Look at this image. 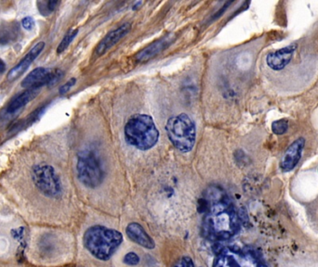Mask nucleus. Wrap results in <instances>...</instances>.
<instances>
[{
  "label": "nucleus",
  "instance_id": "f3484780",
  "mask_svg": "<svg viewBox=\"0 0 318 267\" xmlns=\"http://www.w3.org/2000/svg\"><path fill=\"white\" fill-rule=\"evenodd\" d=\"M288 129H289V121L287 119L277 120L272 123V131L277 136L286 133Z\"/></svg>",
  "mask_w": 318,
  "mask_h": 267
},
{
  "label": "nucleus",
  "instance_id": "a211bd4d",
  "mask_svg": "<svg viewBox=\"0 0 318 267\" xmlns=\"http://www.w3.org/2000/svg\"><path fill=\"white\" fill-rule=\"evenodd\" d=\"M123 261L129 266H135L137 264H139V257L138 254H136L133 251L128 252L126 255L123 258Z\"/></svg>",
  "mask_w": 318,
  "mask_h": 267
},
{
  "label": "nucleus",
  "instance_id": "f8f14e48",
  "mask_svg": "<svg viewBox=\"0 0 318 267\" xmlns=\"http://www.w3.org/2000/svg\"><path fill=\"white\" fill-rule=\"evenodd\" d=\"M175 38L176 37L173 33H168L166 36H163L161 38L156 40L144 50H140L136 55V60L142 62L150 61L151 59L155 58L159 53H161L162 51L166 50L167 47L172 44Z\"/></svg>",
  "mask_w": 318,
  "mask_h": 267
},
{
  "label": "nucleus",
  "instance_id": "6e6552de",
  "mask_svg": "<svg viewBox=\"0 0 318 267\" xmlns=\"http://www.w3.org/2000/svg\"><path fill=\"white\" fill-rule=\"evenodd\" d=\"M61 76L62 72L60 70L52 71L49 68L39 67L33 70L22 80L21 85L23 88H41L47 84H55Z\"/></svg>",
  "mask_w": 318,
  "mask_h": 267
},
{
  "label": "nucleus",
  "instance_id": "1a4fd4ad",
  "mask_svg": "<svg viewBox=\"0 0 318 267\" xmlns=\"http://www.w3.org/2000/svg\"><path fill=\"white\" fill-rule=\"evenodd\" d=\"M130 29H131V24L126 22V23H123L122 25H120L117 29L112 30L111 32L107 33L97 46L95 50V55L99 57V56L105 54L108 50L112 49L115 45H117L124 36H126L130 32Z\"/></svg>",
  "mask_w": 318,
  "mask_h": 267
},
{
  "label": "nucleus",
  "instance_id": "423d86ee",
  "mask_svg": "<svg viewBox=\"0 0 318 267\" xmlns=\"http://www.w3.org/2000/svg\"><path fill=\"white\" fill-rule=\"evenodd\" d=\"M77 172L79 181L90 189L99 187L104 178V172L98 157L90 150H84L78 154Z\"/></svg>",
  "mask_w": 318,
  "mask_h": 267
},
{
  "label": "nucleus",
  "instance_id": "9d476101",
  "mask_svg": "<svg viewBox=\"0 0 318 267\" xmlns=\"http://www.w3.org/2000/svg\"><path fill=\"white\" fill-rule=\"evenodd\" d=\"M304 146H305V139L303 138H300V139H296L295 141L287 149L280 162V167L284 171L289 172L295 168L296 165L301 160Z\"/></svg>",
  "mask_w": 318,
  "mask_h": 267
},
{
  "label": "nucleus",
  "instance_id": "f03ea898",
  "mask_svg": "<svg viewBox=\"0 0 318 267\" xmlns=\"http://www.w3.org/2000/svg\"><path fill=\"white\" fill-rule=\"evenodd\" d=\"M123 235L113 228L93 226L84 233V247L100 261H107L122 244Z\"/></svg>",
  "mask_w": 318,
  "mask_h": 267
},
{
  "label": "nucleus",
  "instance_id": "20e7f679",
  "mask_svg": "<svg viewBox=\"0 0 318 267\" xmlns=\"http://www.w3.org/2000/svg\"><path fill=\"white\" fill-rule=\"evenodd\" d=\"M167 137L171 144L181 152L187 153L193 150L196 139L194 121L185 113L170 117L166 124Z\"/></svg>",
  "mask_w": 318,
  "mask_h": 267
},
{
  "label": "nucleus",
  "instance_id": "f257e3e1",
  "mask_svg": "<svg viewBox=\"0 0 318 267\" xmlns=\"http://www.w3.org/2000/svg\"><path fill=\"white\" fill-rule=\"evenodd\" d=\"M206 206L203 232L213 240L231 239L239 231L237 211L227 194L220 187H210L204 196Z\"/></svg>",
  "mask_w": 318,
  "mask_h": 267
},
{
  "label": "nucleus",
  "instance_id": "2eb2a0df",
  "mask_svg": "<svg viewBox=\"0 0 318 267\" xmlns=\"http://www.w3.org/2000/svg\"><path fill=\"white\" fill-rule=\"evenodd\" d=\"M40 88H28L22 92V94L17 96L15 99L10 103V105L8 106L7 111L10 113L15 112V111L20 110L23 106L26 105L28 102L32 101V100L39 94Z\"/></svg>",
  "mask_w": 318,
  "mask_h": 267
},
{
  "label": "nucleus",
  "instance_id": "39448f33",
  "mask_svg": "<svg viewBox=\"0 0 318 267\" xmlns=\"http://www.w3.org/2000/svg\"><path fill=\"white\" fill-rule=\"evenodd\" d=\"M213 267H267L254 251L238 247L224 248L213 262Z\"/></svg>",
  "mask_w": 318,
  "mask_h": 267
},
{
  "label": "nucleus",
  "instance_id": "0eeeda50",
  "mask_svg": "<svg viewBox=\"0 0 318 267\" xmlns=\"http://www.w3.org/2000/svg\"><path fill=\"white\" fill-rule=\"evenodd\" d=\"M32 179L39 191L47 197L57 198L61 193V179L49 164H38L32 169Z\"/></svg>",
  "mask_w": 318,
  "mask_h": 267
},
{
  "label": "nucleus",
  "instance_id": "4468645a",
  "mask_svg": "<svg viewBox=\"0 0 318 267\" xmlns=\"http://www.w3.org/2000/svg\"><path fill=\"white\" fill-rule=\"evenodd\" d=\"M126 234L128 239H131L133 242L144 248L152 250L156 247L154 239L151 238L148 233L145 231V228H143L139 223L133 222L128 224V227L126 228Z\"/></svg>",
  "mask_w": 318,
  "mask_h": 267
},
{
  "label": "nucleus",
  "instance_id": "6ab92c4d",
  "mask_svg": "<svg viewBox=\"0 0 318 267\" xmlns=\"http://www.w3.org/2000/svg\"><path fill=\"white\" fill-rule=\"evenodd\" d=\"M171 267H195L193 260L188 256H184L180 258Z\"/></svg>",
  "mask_w": 318,
  "mask_h": 267
},
{
  "label": "nucleus",
  "instance_id": "4be33fe9",
  "mask_svg": "<svg viewBox=\"0 0 318 267\" xmlns=\"http://www.w3.org/2000/svg\"><path fill=\"white\" fill-rule=\"evenodd\" d=\"M6 70V64L4 61H2L1 59H0V73H3V72H5Z\"/></svg>",
  "mask_w": 318,
  "mask_h": 267
},
{
  "label": "nucleus",
  "instance_id": "7ed1b4c3",
  "mask_svg": "<svg viewBox=\"0 0 318 267\" xmlns=\"http://www.w3.org/2000/svg\"><path fill=\"white\" fill-rule=\"evenodd\" d=\"M128 144L139 150H148L156 146L159 131L153 118L146 114H134L129 117L124 128Z\"/></svg>",
  "mask_w": 318,
  "mask_h": 267
},
{
  "label": "nucleus",
  "instance_id": "dca6fc26",
  "mask_svg": "<svg viewBox=\"0 0 318 267\" xmlns=\"http://www.w3.org/2000/svg\"><path fill=\"white\" fill-rule=\"evenodd\" d=\"M78 33V29H71V30H69V31L67 32L66 34L64 35V37L61 40L60 45L58 46L57 53H58V54H61L64 50H66L67 48L69 47V45L72 43L73 40L77 36Z\"/></svg>",
  "mask_w": 318,
  "mask_h": 267
},
{
  "label": "nucleus",
  "instance_id": "412c9836",
  "mask_svg": "<svg viewBox=\"0 0 318 267\" xmlns=\"http://www.w3.org/2000/svg\"><path fill=\"white\" fill-rule=\"evenodd\" d=\"M22 27L27 31H31L34 27V21L32 17H25L22 21Z\"/></svg>",
  "mask_w": 318,
  "mask_h": 267
},
{
  "label": "nucleus",
  "instance_id": "9b49d317",
  "mask_svg": "<svg viewBox=\"0 0 318 267\" xmlns=\"http://www.w3.org/2000/svg\"><path fill=\"white\" fill-rule=\"evenodd\" d=\"M297 50V45L291 44L284 49L271 52L266 57V63L273 71H281L287 66Z\"/></svg>",
  "mask_w": 318,
  "mask_h": 267
},
{
  "label": "nucleus",
  "instance_id": "aec40b11",
  "mask_svg": "<svg viewBox=\"0 0 318 267\" xmlns=\"http://www.w3.org/2000/svg\"><path fill=\"white\" fill-rule=\"evenodd\" d=\"M76 82H77V79H76V78L70 79V80H69L68 82H66V83H64V84L61 86V88H60V90H59L60 95L66 94L67 92L71 89V87L75 85Z\"/></svg>",
  "mask_w": 318,
  "mask_h": 267
},
{
  "label": "nucleus",
  "instance_id": "ddd939ff",
  "mask_svg": "<svg viewBox=\"0 0 318 267\" xmlns=\"http://www.w3.org/2000/svg\"><path fill=\"white\" fill-rule=\"evenodd\" d=\"M44 42H39L38 44L34 45L32 50L29 51L27 55L25 56L22 61L17 64L16 66L12 68L9 72L7 79L9 81H13V80H16L17 78L20 77L33 63V61L39 57V54L42 52V50H44Z\"/></svg>",
  "mask_w": 318,
  "mask_h": 267
}]
</instances>
